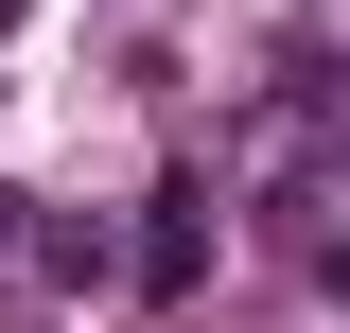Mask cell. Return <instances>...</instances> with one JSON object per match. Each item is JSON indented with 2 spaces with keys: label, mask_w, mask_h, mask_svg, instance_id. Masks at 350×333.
I'll return each instance as SVG.
<instances>
[{
  "label": "cell",
  "mask_w": 350,
  "mask_h": 333,
  "mask_svg": "<svg viewBox=\"0 0 350 333\" xmlns=\"http://www.w3.org/2000/svg\"><path fill=\"white\" fill-rule=\"evenodd\" d=\"M333 123H350V71L333 53H280V88L228 123V175H245L280 228H315V210H333Z\"/></svg>",
  "instance_id": "obj_1"
},
{
  "label": "cell",
  "mask_w": 350,
  "mask_h": 333,
  "mask_svg": "<svg viewBox=\"0 0 350 333\" xmlns=\"http://www.w3.org/2000/svg\"><path fill=\"white\" fill-rule=\"evenodd\" d=\"M0 36H18V0H0Z\"/></svg>",
  "instance_id": "obj_3"
},
{
  "label": "cell",
  "mask_w": 350,
  "mask_h": 333,
  "mask_svg": "<svg viewBox=\"0 0 350 333\" xmlns=\"http://www.w3.org/2000/svg\"><path fill=\"white\" fill-rule=\"evenodd\" d=\"M140 298H158V316H175V298H193V281H211V175H158V193H140Z\"/></svg>",
  "instance_id": "obj_2"
}]
</instances>
